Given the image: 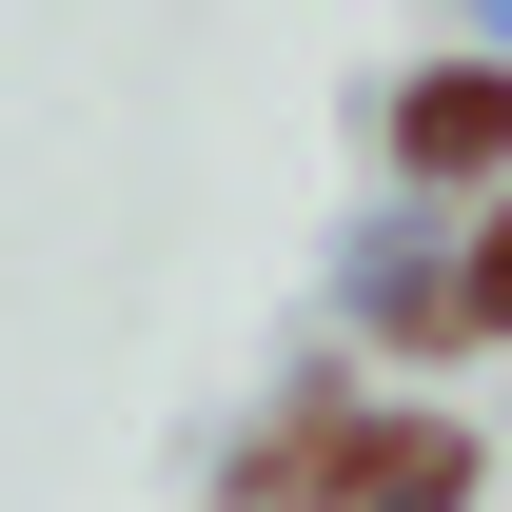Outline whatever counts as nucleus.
<instances>
[{
  "label": "nucleus",
  "instance_id": "1",
  "mask_svg": "<svg viewBox=\"0 0 512 512\" xmlns=\"http://www.w3.org/2000/svg\"><path fill=\"white\" fill-rule=\"evenodd\" d=\"M296 493H335V512H453V493H473V453H453V434H316V453H296Z\"/></svg>",
  "mask_w": 512,
  "mask_h": 512
},
{
  "label": "nucleus",
  "instance_id": "2",
  "mask_svg": "<svg viewBox=\"0 0 512 512\" xmlns=\"http://www.w3.org/2000/svg\"><path fill=\"white\" fill-rule=\"evenodd\" d=\"M394 138H414V178H473V158H512V79H473V60L414 79V119H394Z\"/></svg>",
  "mask_w": 512,
  "mask_h": 512
},
{
  "label": "nucleus",
  "instance_id": "3",
  "mask_svg": "<svg viewBox=\"0 0 512 512\" xmlns=\"http://www.w3.org/2000/svg\"><path fill=\"white\" fill-rule=\"evenodd\" d=\"M473 316L512 335V217H493V237H473Z\"/></svg>",
  "mask_w": 512,
  "mask_h": 512
}]
</instances>
